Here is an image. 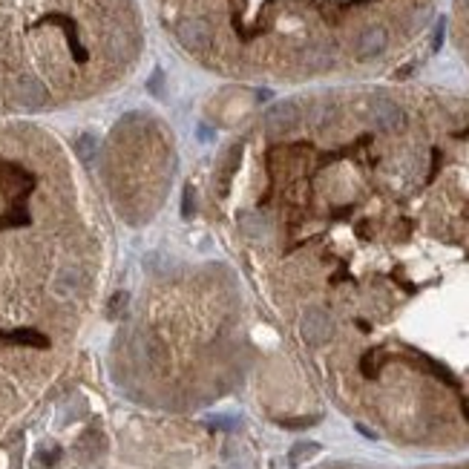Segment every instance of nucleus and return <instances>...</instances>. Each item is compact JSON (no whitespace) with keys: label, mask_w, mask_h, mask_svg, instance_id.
<instances>
[{"label":"nucleus","mask_w":469,"mask_h":469,"mask_svg":"<svg viewBox=\"0 0 469 469\" xmlns=\"http://www.w3.org/2000/svg\"><path fill=\"white\" fill-rule=\"evenodd\" d=\"M9 343H21V346H37V348H46V337L44 334H37V331H29V328H21V331H12V334H6Z\"/></svg>","instance_id":"9d476101"},{"label":"nucleus","mask_w":469,"mask_h":469,"mask_svg":"<svg viewBox=\"0 0 469 469\" xmlns=\"http://www.w3.org/2000/svg\"><path fill=\"white\" fill-rule=\"evenodd\" d=\"M242 230L248 233V237H262V228H259V219L257 216H242Z\"/></svg>","instance_id":"2eb2a0df"},{"label":"nucleus","mask_w":469,"mask_h":469,"mask_svg":"<svg viewBox=\"0 0 469 469\" xmlns=\"http://www.w3.org/2000/svg\"><path fill=\"white\" fill-rule=\"evenodd\" d=\"M443 26H446V24L441 21V24H438V29H435V41H432V49H441V44H443Z\"/></svg>","instance_id":"6ab92c4d"},{"label":"nucleus","mask_w":469,"mask_h":469,"mask_svg":"<svg viewBox=\"0 0 469 469\" xmlns=\"http://www.w3.org/2000/svg\"><path fill=\"white\" fill-rule=\"evenodd\" d=\"M331 331H334V323H331L328 311L323 308H308L302 320H300V334L308 346H323L331 340Z\"/></svg>","instance_id":"f03ea898"},{"label":"nucleus","mask_w":469,"mask_h":469,"mask_svg":"<svg viewBox=\"0 0 469 469\" xmlns=\"http://www.w3.org/2000/svg\"><path fill=\"white\" fill-rule=\"evenodd\" d=\"M81 285H84L81 271H78L75 265H69V268H64V271L55 277V294H58V297H72Z\"/></svg>","instance_id":"0eeeda50"},{"label":"nucleus","mask_w":469,"mask_h":469,"mask_svg":"<svg viewBox=\"0 0 469 469\" xmlns=\"http://www.w3.org/2000/svg\"><path fill=\"white\" fill-rule=\"evenodd\" d=\"M58 458H61V449H58V446H52V449H44V452H41V461H44L46 466L58 463Z\"/></svg>","instance_id":"a211bd4d"},{"label":"nucleus","mask_w":469,"mask_h":469,"mask_svg":"<svg viewBox=\"0 0 469 469\" xmlns=\"http://www.w3.org/2000/svg\"><path fill=\"white\" fill-rule=\"evenodd\" d=\"M127 300H130V297L124 294V291H119V294H115V297L110 300V308H107V311H110V317H121V311H124Z\"/></svg>","instance_id":"ddd939ff"},{"label":"nucleus","mask_w":469,"mask_h":469,"mask_svg":"<svg viewBox=\"0 0 469 469\" xmlns=\"http://www.w3.org/2000/svg\"><path fill=\"white\" fill-rule=\"evenodd\" d=\"M15 101L26 110H41L49 101V92L37 78L24 75V78H17V84H15Z\"/></svg>","instance_id":"39448f33"},{"label":"nucleus","mask_w":469,"mask_h":469,"mask_svg":"<svg viewBox=\"0 0 469 469\" xmlns=\"http://www.w3.org/2000/svg\"><path fill=\"white\" fill-rule=\"evenodd\" d=\"M320 418H291V420H280V426L285 429H308V426H314Z\"/></svg>","instance_id":"dca6fc26"},{"label":"nucleus","mask_w":469,"mask_h":469,"mask_svg":"<svg viewBox=\"0 0 469 469\" xmlns=\"http://www.w3.org/2000/svg\"><path fill=\"white\" fill-rule=\"evenodd\" d=\"M375 357H377L375 351L363 357V375H366V377H377V360H375Z\"/></svg>","instance_id":"f3484780"},{"label":"nucleus","mask_w":469,"mask_h":469,"mask_svg":"<svg viewBox=\"0 0 469 469\" xmlns=\"http://www.w3.org/2000/svg\"><path fill=\"white\" fill-rule=\"evenodd\" d=\"M389 46V32L383 26H368L357 37V58L360 61H371V58L383 55Z\"/></svg>","instance_id":"423d86ee"},{"label":"nucleus","mask_w":469,"mask_h":469,"mask_svg":"<svg viewBox=\"0 0 469 469\" xmlns=\"http://www.w3.org/2000/svg\"><path fill=\"white\" fill-rule=\"evenodd\" d=\"M182 216H185V219L196 216V190H193L190 185L185 187V196H182Z\"/></svg>","instance_id":"f8f14e48"},{"label":"nucleus","mask_w":469,"mask_h":469,"mask_svg":"<svg viewBox=\"0 0 469 469\" xmlns=\"http://www.w3.org/2000/svg\"><path fill=\"white\" fill-rule=\"evenodd\" d=\"M320 452V443H311V441H300L297 446H291V452H288V461H291V466H300V463H305L308 458H314Z\"/></svg>","instance_id":"1a4fd4ad"},{"label":"nucleus","mask_w":469,"mask_h":469,"mask_svg":"<svg viewBox=\"0 0 469 469\" xmlns=\"http://www.w3.org/2000/svg\"><path fill=\"white\" fill-rule=\"evenodd\" d=\"M368 115H371V121H375L380 130L386 133H400L406 127V112L398 101L392 99H383V95H377V99H371L368 104Z\"/></svg>","instance_id":"f257e3e1"},{"label":"nucleus","mask_w":469,"mask_h":469,"mask_svg":"<svg viewBox=\"0 0 469 469\" xmlns=\"http://www.w3.org/2000/svg\"><path fill=\"white\" fill-rule=\"evenodd\" d=\"M75 150H78V155H81L84 162H92V155H95V150H99V139H95L92 133H84L81 139L75 142Z\"/></svg>","instance_id":"9b49d317"},{"label":"nucleus","mask_w":469,"mask_h":469,"mask_svg":"<svg viewBox=\"0 0 469 469\" xmlns=\"http://www.w3.org/2000/svg\"><path fill=\"white\" fill-rule=\"evenodd\" d=\"M302 61H305V67H308V69H328V67H331V61H334V49L317 44V46L305 49Z\"/></svg>","instance_id":"6e6552de"},{"label":"nucleus","mask_w":469,"mask_h":469,"mask_svg":"<svg viewBox=\"0 0 469 469\" xmlns=\"http://www.w3.org/2000/svg\"><path fill=\"white\" fill-rule=\"evenodd\" d=\"M147 89H150L153 95H164V75H162V69H155V72L150 75Z\"/></svg>","instance_id":"4468645a"},{"label":"nucleus","mask_w":469,"mask_h":469,"mask_svg":"<svg viewBox=\"0 0 469 469\" xmlns=\"http://www.w3.org/2000/svg\"><path fill=\"white\" fill-rule=\"evenodd\" d=\"M176 37H179V44L190 52H205L210 46V26L202 17H182V21L176 24Z\"/></svg>","instance_id":"7ed1b4c3"},{"label":"nucleus","mask_w":469,"mask_h":469,"mask_svg":"<svg viewBox=\"0 0 469 469\" xmlns=\"http://www.w3.org/2000/svg\"><path fill=\"white\" fill-rule=\"evenodd\" d=\"M300 124V107L294 101H277L265 112V127L271 133H288Z\"/></svg>","instance_id":"20e7f679"},{"label":"nucleus","mask_w":469,"mask_h":469,"mask_svg":"<svg viewBox=\"0 0 469 469\" xmlns=\"http://www.w3.org/2000/svg\"><path fill=\"white\" fill-rule=\"evenodd\" d=\"M463 3H469V0H463Z\"/></svg>","instance_id":"aec40b11"}]
</instances>
